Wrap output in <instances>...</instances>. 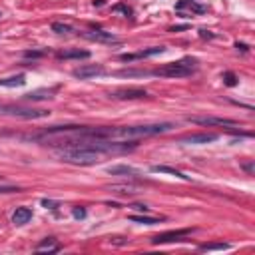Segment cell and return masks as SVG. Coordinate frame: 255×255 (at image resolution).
<instances>
[{"label": "cell", "instance_id": "cb8c5ba5", "mask_svg": "<svg viewBox=\"0 0 255 255\" xmlns=\"http://www.w3.org/2000/svg\"><path fill=\"white\" fill-rule=\"evenodd\" d=\"M112 189H124L126 194H134V189H136V187H134V185H114Z\"/></svg>", "mask_w": 255, "mask_h": 255}, {"label": "cell", "instance_id": "2e32d148", "mask_svg": "<svg viewBox=\"0 0 255 255\" xmlns=\"http://www.w3.org/2000/svg\"><path fill=\"white\" fill-rule=\"evenodd\" d=\"M46 98H52V92H48V90H38V92H30V94L24 96V100H30V102L46 100Z\"/></svg>", "mask_w": 255, "mask_h": 255}, {"label": "cell", "instance_id": "f1b7e54d", "mask_svg": "<svg viewBox=\"0 0 255 255\" xmlns=\"http://www.w3.org/2000/svg\"><path fill=\"white\" fill-rule=\"evenodd\" d=\"M0 16H2V12H0Z\"/></svg>", "mask_w": 255, "mask_h": 255}, {"label": "cell", "instance_id": "d6986e66", "mask_svg": "<svg viewBox=\"0 0 255 255\" xmlns=\"http://www.w3.org/2000/svg\"><path fill=\"white\" fill-rule=\"evenodd\" d=\"M52 30L58 32V34H70V32H72V26H70V24H62V22H54V24H52Z\"/></svg>", "mask_w": 255, "mask_h": 255}, {"label": "cell", "instance_id": "d4e9b609", "mask_svg": "<svg viewBox=\"0 0 255 255\" xmlns=\"http://www.w3.org/2000/svg\"><path fill=\"white\" fill-rule=\"evenodd\" d=\"M84 216H86V211H84V209H74V218H84Z\"/></svg>", "mask_w": 255, "mask_h": 255}, {"label": "cell", "instance_id": "ffe728a7", "mask_svg": "<svg viewBox=\"0 0 255 255\" xmlns=\"http://www.w3.org/2000/svg\"><path fill=\"white\" fill-rule=\"evenodd\" d=\"M116 74L118 76H130V78H134V76H147L150 72H144V70H120Z\"/></svg>", "mask_w": 255, "mask_h": 255}, {"label": "cell", "instance_id": "8992f818", "mask_svg": "<svg viewBox=\"0 0 255 255\" xmlns=\"http://www.w3.org/2000/svg\"><path fill=\"white\" fill-rule=\"evenodd\" d=\"M110 96L116 98V100H140V98H146L147 92L144 88H122V90H116Z\"/></svg>", "mask_w": 255, "mask_h": 255}, {"label": "cell", "instance_id": "5bb4252c", "mask_svg": "<svg viewBox=\"0 0 255 255\" xmlns=\"http://www.w3.org/2000/svg\"><path fill=\"white\" fill-rule=\"evenodd\" d=\"M108 174L110 176H138L140 172L136 167H132V165H110Z\"/></svg>", "mask_w": 255, "mask_h": 255}, {"label": "cell", "instance_id": "3957f363", "mask_svg": "<svg viewBox=\"0 0 255 255\" xmlns=\"http://www.w3.org/2000/svg\"><path fill=\"white\" fill-rule=\"evenodd\" d=\"M187 120H189L191 124H198V126H227V128L239 126L236 120H229V118H214V116H189Z\"/></svg>", "mask_w": 255, "mask_h": 255}, {"label": "cell", "instance_id": "9a60e30c", "mask_svg": "<svg viewBox=\"0 0 255 255\" xmlns=\"http://www.w3.org/2000/svg\"><path fill=\"white\" fill-rule=\"evenodd\" d=\"M36 251H48V253H54V251H60V245L52 239V237H48V239H44V241H42L38 247H36Z\"/></svg>", "mask_w": 255, "mask_h": 255}, {"label": "cell", "instance_id": "52a82bcc", "mask_svg": "<svg viewBox=\"0 0 255 255\" xmlns=\"http://www.w3.org/2000/svg\"><path fill=\"white\" fill-rule=\"evenodd\" d=\"M218 140V134H189L180 138V144H211Z\"/></svg>", "mask_w": 255, "mask_h": 255}, {"label": "cell", "instance_id": "4316f807", "mask_svg": "<svg viewBox=\"0 0 255 255\" xmlns=\"http://www.w3.org/2000/svg\"><path fill=\"white\" fill-rule=\"evenodd\" d=\"M134 209H138V211H147L146 205H134Z\"/></svg>", "mask_w": 255, "mask_h": 255}, {"label": "cell", "instance_id": "7402d4cb", "mask_svg": "<svg viewBox=\"0 0 255 255\" xmlns=\"http://www.w3.org/2000/svg\"><path fill=\"white\" fill-rule=\"evenodd\" d=\"M22 191L20 187H14V185H0V194H18Z\"/></svg>", "mask_w": 255, "mask_h": 255}, {"label": "cell", "instance_id": "8fae6325", "mask_svg": "<svg viewBox=\"0 0 255 255\" xmlns=\"http://www.w3.org/2000/svg\"><path fill=\"white\" fill-rule=\"evenodd\" d=\"M26 84V76L24 74H16L10 78H0V88H20Z\"/></svg>", "mask_w": 255, "mask_h": 255}, {"label": "cell", "instance_id": "7c38bea8", "mask_svg": "<svg viewBox=\"0 0 255 255\" xmlns=\"http://www.w3.org/2000/svg\"><path fill=\"white\" fill-rule=\"evenodd\" d=\"M152 172H156V174H169V176H174V178H178V180L191 182V178H189V176H185V174L178 172L176 167H169V165H152Z\"/></svg>", "mask_w": 255, "mask_h": 255}, {"label": "cell", "instance_id": "30bf717a", "mask_svg": "<svg viewBox=\"0 0 255 255\" xmlns=\"http://www.w3.org/2000/svg\"><path fill=\"white\" fill-rule=\"evenodd\" d=\"M32 219V209L30 207H16V211L12 214V223L16 225H24Z\"/></svg>", "mask_w": 255, "mask_h": 255}, {"label": "cell", "instance_id": "5b68a950", "mask_svg": "<svg viewBox=\"0 0 255 255\" xmlns=\"http://www.w3.org/2000/svg\"><path fill=\"white\" fill-rule=\"evenodd\" d=\"M104 74H106V70H104V66H100V64H84V66H80L72 72V76L80 78V80H88V78L104 76Z\"/></svg>", "mask_w": 255, "mask_h": 255}, {"label": "cell", "instance_id": "7a4b0ae2", "mask_svg": "<svg viewBox=\"0 0 255 255\" xmlns=\"http://www.w3.org/2000/svg\"><path fill=\"white\" fill-rule=\"evenodd\" d=\"M50 112L48 110H34V108H24V106H12V104H4L2 116H12V118H20V120H38V118H46Z\"/></svg>", "mask_w": 255, "mask_h": 255}, {"label": "cell", "instance_id": "ac0fdd59", "mask_svg": "<svg viewBox=\"0 0 255 255\" xmlns=\"http://www.w3.org/2000/svg\"><path fill=\"white\" fill-rule=\"evenodd\" d=\"M229 247L231 245H227V243H205L200 249L201 251H223V249H229Z\"/></svg>", "mask_w": 255, "mask_h": 255}, {"label": "cell", "instance_id": "e0dca14e", "mask_svg": "<svg viewBox=\"0 0 255 255\" xmlns=\"http://www.w3.org/2000/svg\"><path fill=\"white\" fill-rule=\"evenodd\" d=\"M130 219L136 221V223H142V225H156V223H160L158 218H147V216H132Z\"/></svg>", "mask_w": 255, "mask_h": 255}, {"label": "cell", "instance_id": "4fadbf2b", "mask_svg": "<svg viewBox=\"0 0 255 255\" xmlns=\"http://www.w3.org/2000/svg\"><path fill=\"white\" fill-rule=\"evenodd\" d=\"M58 60H80V58H90L88 50H64L56 54Z\"/></svg>", "mask_w": 255, "mask_h": 255}, {"label": "cell", "instance_id": "83f0119b", "mask_svg": "<svg viewBox=\"0 0 255 255\" xmlns=\"http://www.w3.org/2000/svg\"><path fill=\"white\" fill-rule=\"evenodd\" d=\"M2 110H4V104H0V116H2Z\"/></svg>", "mask_w": 255, "mask_h": 255}, {"label": "cell", "instance_id": "277c9868", "mask_svg": "<svg viewBox=\"0 0 255 255\" xmlns=\"http://www.w3.org/2000/svg\"><path fill=\"white\" fill-rule=\"evenodd\" d=\"M191 233V229H178V231H165V233H160L152 239L154 245H160V243H172V241H183L187 236Z\"/></svg>", "mask_w": 255, "mask_h": 255}, {"label": "cell", "instance_id": "603a6c76", "mask_svg": "<svg viewBox=\"0 0 255 255\" xmlns=\"http://www.w3.org/2000/svg\"><path fill=\"white\" fill-rule=\"evenodd\" d=\"M114 10H116V12H124L126 16H130V14H132V8H130V6H126V4H118V6H114Z\"/></svg>", "mask_w": 255, "mask_h": 255}, {"label": "cell", "instance_id": "9c48e42d", "mask_svg": "<svg viewBox=\"0 0 255 255\" xmlns=\"http://www.w3.org/2000/svg\"><path fill=\"white\" fill-rule=\"evenodd\" d=\"M84 36L94 40V42H108V44L118 42V38L112 32H106V30H88V32H84Z\"/></svg>", "mask_w": 255, "mask_h": 255}, {"label": "cell", "instance_id": "ba28073f", "mask_svg": "<svg viewBox=\"0 0 255 255\" xmlns=\"http://www.w3.org/2000/svg\"><path fill=\"white\" fill-rule=\"evenodd\" d=\"M164 50H165L164 46H156V48L142 50V52H136V54H122V56H120V60H122V62H134V60H140V58H150V56L162 54Z\"/></svg>", "mask_w": 255, "mask_h": 255}, {"label": "cell", "instance_id": "6da1fadb", "mask_svg": "<svg viewBox=\"0 0 255 255\" xmlns=\"http://www.w3.org/2000/svg\"><path fill=\"white\" fill-rule=\"evenodd\" d=\"M196 70V60L194 58H183V60H178V62H169L162 68H156L154 76H162V78H187L191 76Z\"/></svg>", "mask_w": 255, "mask_h": 255}, {"label": "cell", "instance_id": "484cf974", "mask_svg": "<svg viewBox=\"0 0 255 255\" xmlns=\"http://www.w3.org/2000/svg\"><path fill=\"white\" fill-rule=\"evenodd\" d=\"M42 205H46V207H52L54 209V205H58L56 201H50V200H42Z\"/></svg>", "mask_w": 255, "mask_h": 255}, {"label": "cell", "instance_id": "44dd1931", "mask_svg": "<svg viewBox=\"0 0 255 255\" xmlns=\"http://www.w3.org/2000/svg\"><path fill=\"white\" fill-rule=\"evenodd\" d=\"M223 82L227 84V86H236V84H237V76L233 74V72H225L223 74Z\"/></svg>", "mask_w": 255, "mask_h": 255}]
</instances>
